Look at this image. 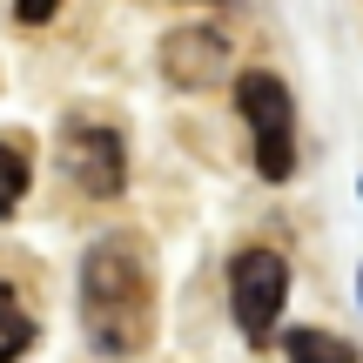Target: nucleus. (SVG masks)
<instances>
[{"instance_id": "nucleus-8", "label": "nucleus", "mask_w": 363, "mask_h": 363, "mask_svg": "<svg viewBox=\"0 0 363 363\" xmlns=\"http://www.w3.org/2000/svg\"><path fill=\"white\" fill-rule=\"evenodd\" d=\"M21 195H27V155L0 142V216H13V208H21Z\"/></svg>"}, {"instance_id": "nucleus-4", "label": "nucleus", "mask_w": 363, "mask_h": 363, "mask_svg": "<svg viewBox=\"0 0 363 363\" xmlns=\"http://www.w3.org/2000/svg\"><path fill=\"white\" fill-rule=\"evenodd\" d=\"M67 169H74V182L88 195H121V182H128V148L108 128H74L67 135Z\"/></svg>"}, {"instance_id": "nucleus-5", "label": "nucleus", "mask_w": 363, "mask_h": 363, "mask_svg": "<svg viewBox=\"0 0 363 363\" xmlns=\"http://www.w3.org/2000/svg\"><path fill=\"white\" fill-rule=\"evenodd\" d=\"M169 74L189 81V88H202V81H216V67L229 61V40L216 34V27H189V34H169Z\"/></svg>"}, {"instance_id": "nucleus-9", "label": "nucleus", "mask_w": 363, "mask_h": 363, "mask_svg": "<svg viewBox=\"0 0 363 363\" xmlns=\"http://www.w3.org/2000/svg\"><path fill=\"white\" fill-rule=\"evenodd\" d=\"M54 7H61V0H13V13H21L27 27H40V21H48V13H54Z\"/></svg>"}, {"instance_id": "nucleus-7", "label": "nucleus", "mask_w": 363, "mask_h": 363, "mask_svg": "<svg viewBox=\"0 0 363 363\" xmlns=\"http://www.w3.org/2000/svg\"><path fill=\"white\" fill-rule=\"evenodd\" d=\"M34 350V316L13 303V289L0 283V363H13V357H27Z\"/></svg>"}, {"instance_id": "nucleus-1", "label": "nucleus", "mask_w": 363, "mask_h": 363, "mask_svg": "<svg viewBox=\"0 0 363 363\" xmlns=\"http://www.w3.org/2000/svg\"><path fill=\"white\" fill-rule=\"evenodd\" d=\"M81 323H88V337L108 357L142 350V337H148V276H142L135 242L108 235V242L88 249V262H81Z\"/></svg>"}, {"instance_id": "nucleus-2", "label": "nucleus", "mask_w": 363, "mask_h": 363, "mask_svg": "<svg viewBox=\"0 0 363 363\" xmlns=\"http://www.w3.org/2000/svg\"><path fill=\"white\" fill-rule=\"evenodd\" d=\"M235 108H242L249 135H256L262 182H289L296 175V101H289V88L256 67V74H242V88H235Z\"/></svg>"}, {"instance_id": "nucleus-3", "label": "nucleus", "mask_w": 363, "mask_h": 363, "mask_svg": "<svg viewBox=\"0 0 363 363\" xmlns=\"http://www.w3.org/2000/svg\"><path fill=\"white\" fill-rule=\"evenodd\" d=\"M283 296H289V262L276 249H242L229 262V316L242 337H269L276 316H283Z\"/></svg>"}, {"instance_id": "nucleus-6", "label": "nucleus", "mask_w": 363, "mask_h": 363, "mask_svg": "<svg viewBox=\"0 0 363 363\" xmlns=\"http://www.w3.org/2000/svg\"><path fill=\"white\" fill-rule=\"evenodd\" d=\"M283 350H289V363H357V350H350L343 337H330V330H310V323L289 330Z\"/></svg>"}]
</instances>
